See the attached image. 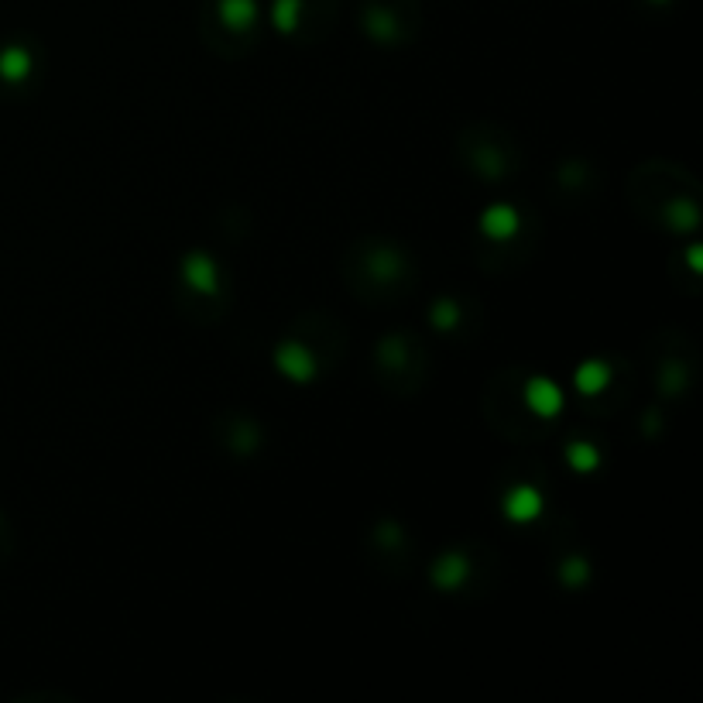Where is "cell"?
<instances>
[{
  "instance_id": "1",
  "label": "cell",
  "mask_w": 703,
  "mask_h": 703,
  "mask_svg": "<svg viewBox=\"0 0 703 703\" xmlns=\"http://www.w3.org/2000/svg\"><path fill=\"white\" fill-rule=\"evenodd\" d=\"M628 203L645 223L673 237H690L700 227V182L669 158L638 162L628 175Z\"/></svg>"
},
{
  "instance_id": "2",
  "label": "cell",
  "mask_w": 703,
  "mask_h": 703,
  "mask_svg": "<svg viewBox=\"0 0 703 703\" xmlns=\"http://www.w3.org/2000/svg\"><path fill=\"white\" fill-rule=\"evenodd\" d=\"M343 282L367 306H391L412 295L419 265L395 237H357L343 254Z\"/></svg>"
},
{
  "instance_id": "3",
  "label": "cell",
  "mask_w": 703,
  "mask_h": 703,
  "mask_svg": "<svg viewBox=\"0 0 703 703\" xmlns=\"http://www.w3.org/2000/svg\"><path fill=\"white\" fill-rule=\"evenodd\" d=\"M559 409V391L553 381L529 378L518 371H505L487 385L484 415L505 439L515 443H532L546 433V422Z\"/></svg>"
},
{
  "instance_id": "4",
  "label": "cell",
  "mask_w": 703,
  "mask_h": 703,
  "mask_svg": "<svg viewBox=\"0 0 703 703\" xmlns=\"http://www.w3.org/2000/svg\"><path fill=\"white\" fill-rule=\"evenodd\" d=\"M453 151H457V162L463 165V172L474 175L477 182H487V186H501V182L515 179L525 162L515 134L491 121H477L463 127Z\"/></svg>"
},
{
  "instance_id": "5",
  "label": "cell",
  "mask_w": 703,
  "mask_h": 703,
  "mask_svg": "<svg viewBox=\"0 0 703 703\" xmlns=\"http://www.w3.org/2000/svg\"><path fill=\"white\" fill-rule=\"evenodd\" d=\"M343 350V330L330 316H306L278 343L275 364L292 381H316L337 364Z\"/></svg>"
},
{
  "instance_id": "6",
  "label": "cell",
  "mask_w": 703,
  "mask_h": 703,
  "mask_svg": "<svg viewBox=\"0 0 703 703\" xmlns=\"http://www.w3.org/2000/svg\"><path fill=\"white\" fill-rule=\"evenodd\" d=\"M429 374V354L422 343L409 330H395L388 337L378 340L374 347V378L378 385L395 398H412L415 391L426 385Z\"/></svg>"
},
{
  "instance_id": "7",
  "label": "cell",
  "mask_w": 703,
  "mask_h": 703,
  "mask_svg": "<svg viewBox=\"0 0 703 703\" xmlns=\"http://www.w3.org/2000/svg\"><path fill=\"white\" fill-rule=\"evenodd\" d=\"M361 28L381 49H405L419 31V11L412 0H364Z\"/></svg>"
},
{
  "instance_id": "8",
  "label": "cell",
  "mask_w": 703,
  "mask_h": 703,
  "mask_svg": "<svg viewBox=\"0 0 703 703\" xmlns=\"http://www.w3.org/2000/svg\"><path fill=\"white\" fill-rule=\"evenodd\" d=\"M652 371L655 388L662 398H679L693 381L697 371V357H693V343L679 330H662L652 340Z\"/></svg>"
},
{
  "instance_id": "9",
  "label": "cell",
  "mask_w": 703,
  "mask_h": 703,
  "mask_svg": "<svg viewBox=\"0 0 703 703\" xmlns=\"http://www.w3.org/2000/svg\"><path fill=\"white\" fill-rule=\"evenodd\" d=\"M179 282H182V302L186 309L193 313L196 302H203V319H213L220 316L223 302H227V285L220 278V268L217 261L210 258L206 251H193L182 258V268H179Z\"/></svg>"
},
{
  "instance_id": "10",
  "label": "cell",
  "mask_w": 703,
  "mask_h": 703,
  "mask_svg": "<svg viewBox=\"0 0 703 703\" xmlns=\"http://www.w3.org/2000/svg\"><path fill=\"white\" fill-rule=\"evenodd\" d=\"M258 18V0H213V45H230L227 55H241V45L258 31Z\"/></svg>"
},
{
  "instance_id": "11",
  "label": "cell",
  "mask_w": 703,
  "mask_h": 703,
  "mask_svg": "<svg viewBox=\"0 0 703 703\" xmlns=\"http://www.w3.org/2000/svg\"><path fill=\"white\" fill-rule=\"evenodd\" d=\"M481 237L487 247H508L532 241V220L518 213L515 206H491V213L481 217Z\"/></svg>"
},
{
  "instance_id": "12",
  "label": "cell",
  "mask_w": 703,
  "mask_h": 703,
  "mask_svg": "<svg viewBox=\"0 0 703 703\" xmlns=\"http://www.w3.org/2000/svg\"><path fill=\"white\" fill-rule=\"evenodd\" d=\"M477 559L470 556V549L467 546H453V549H446L443 556L433 563V583L439 590H446V594H457V590L467 587V580L477 573Z\"/></svg>"
},
{
  "instance_id": "13",
  "label": "cell",
  "mask_w": 703,
  "mask_h": 703,
  "mask_svg": "<svg viewBox=\"0 0 703 703\" xmlns=\"http://www.w3.org/2000/svg\"><path fill=\"white\" fill-rule=\"evenodd\" d=\"M217 436H220L223 450L237 453V457H254L258 446H261V439H265L258 422H251L244 412H230L227 419H220L217 422Z\"/></svg>"
},
{
  "instance_id": "14",
  "label": "cell",
  "mask_w": 703,
  "mask_h": 703,
  "mask_svg": "<svg viewBox=\"0 0 703 703\" xmlns=\"http://www.w3.org/2000/svg\"><path fill=\"white\" fill-rule=\"evenodd\" d=\"M35 73V55H31L25 45H7L0 49V79L11 86L25 83Z\"/></svg>"
},
{
  "instance_id": "15",
  "label": "cell",
  "mask_w": 703,
  "mask_h": 703,
  "mask_svg": "<svg viewBox=\"0 0 703 703\" xmlns=\"http://www.w3.org/2000/svg\"><path fill=\"white\" fill-rule=\"evenodd\" d=\"M433 323L443 333H457L463 326V302L453 299V295H443V299L433 302Z\"/></svg>"
},
{
  "instance_id": "16",
  "label": "cell",
  "mask_w": 703,
  "mask_h": 703,
  "mask_svg": "<svg viewBox=\"0 0 703 703\" xmlns=\"http://www.w3.org/2000/svg\"><path fill=\"white\" fill-rule=\"evenodd\" d=\"M539 511V491L529 484H518V487H511L508 491V515H515V518H529Z\"/></svg>"
}]
</instances>
